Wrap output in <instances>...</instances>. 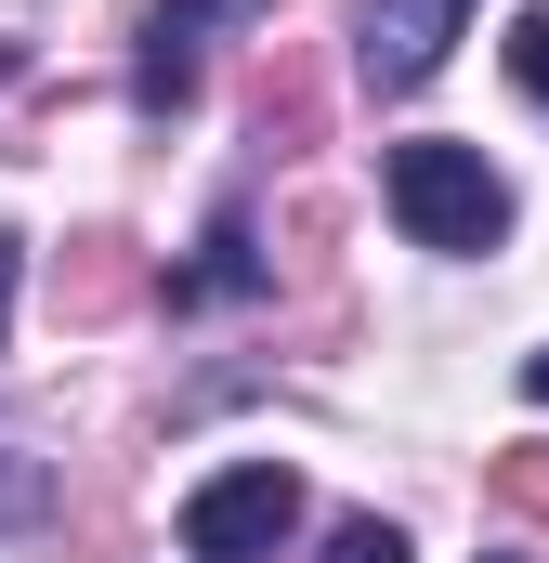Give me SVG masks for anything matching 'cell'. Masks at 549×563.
<instances>
[{"instance_id": "1", "label": "cell", "mask_w": 549, "mask_h": 563, "mask_svg": "<svg viewBox=\"0 0 549 563\" xmlns=\"http://www.w3.org/2000/svg\"><path fill=\"white\" fill-rule=\"evenodd\" d=\"M380 210L406 223V250H445V263H484L511 236V184L484 170V144H393Z\"/></svg>"}, {"instance_id": "2", "label": "cell", "mask_w": 549, "mask_h": 563, "mask_svg": "<svg viewBox=\"0 0 549 563\" xmlns=\"http://www.w3.org/2000/svg\"><path fill=\"white\" fill-rule=\"evenodd\" d=\"M301 538V472L288 459H236L183 498V563H274Z\"/></svg>"}, {"instance_id": "3", "label": "cell", "mask_w": 549, "mask_h": 563, "mask_svg": "<svg viewBox=\"0 0 549 563\" xmlns=\"http://www.w3.org/2000/svg\"><path fill=\"white\" fill-rule=\"evenodd\" d=\"M262 13H274V0H157L144 40H132V106H144V119H183L197 79H210V53H223L236 26H262Z\"/></svg>"}, {"instance_id": "4", "label": "cell", "mask_w": 549, "mask_h": 563, "mask_svg": "<svg viewBox=\"0 0 549 563\" xmlns=\"http://www.w3.org/2000/svg\"><path fill=\"white\" fill-rule=\"evenodd\" d=\"M471 13H484V0H367V13H354V66H367V92H418Z\"/></svg>"}, {"instance_id": "5", "label": "cell", "mask_w": 549, "mask_h": 563, "mask_svg": "<svg viewBox=\"0 0 549 563\" xmlns=\"http://www.w3.org/2000/svg\"><path fill=\"white\" fill-rule=\"evenodd\" d=\"M249 288H262V250H249V210H210L197 263H170V301L197 314V301H249Z\"/></svg>"}, {"instance_id": "6", "label": "cell", "mask_w": 549, "mask_h": 563, "mask_svg": "<svg viewBox=\"0 0 549 563\" xmlns=\"http://www.w3.org/2000/svg\"><path fill=\"white\" fill-rule=\"evenodd\" d=\"M314 563H406V525H380V511H340Z\"/></svg>"}, {"instance_id": "7", "label": "cell", "mask_w": 549, "mask_h": 563, "mask_svg": "<svg viewBox=\"0 0 549 563\" xmlns=\"http://www.w3.org/2000/svg\"><path fill=\"white\" fill-rule=\"evenodd\" d=\"M511 92H524V106H549V0H524V13H511Z\"/></svg>"}, {"instance_id": "8", "label": "cell", "mask_w": 549, "mask_h": 563, "mask_svg": "<svg viewBox=\"0 0 549 563\" xmlns=\"http://www.w3.org/2000/svg\"><path fill=\"white\" fill-rule=\"evenodd\" d=\"M26 511H40V459H13V445H0V525H26Z\"/></svg>"}, {"instance_id": "9", "label": "cell", "mask_w": 549, "mask_h": 563, "mask_svg": "<svg viewBox=\"0 0 549 563\" xmlns=\"http://www.w3.org/2000/svg\"><path fill=\"white\" fill-rule=\"evenodd\" d=\"M511 498H524V511H549V445H524V472H511Z\"/></svg>"}, {"instance_id": "10", "label": "cell", "mask_w": 549, "mask_h": 563, "mask_svg": "<svg viewBox=\"0 0 549 563\" xmlns=\"http://www.w3.org/2000/svg\"><path fill=\"white\" fill-rule=\"evenodd\" d=\"M13 276H26V250H13V223H0V328H13Z\"/></svg>"}, {"instance_id": "11", "label": "cell", "mask_w": 549, "mask_h": 563, "mask_svg": "<svg viewBox=\"0 0 549 563\" xmlns=\"http://www.w3.org/2000/svg\"><path fill=\"white\" fill-rule=\"evenodd\" d=\"M524 394H537V407H549V354H524Z\"/></svg>"}, {"instance_id": "12", "label": "cell", "mask_w": 549, "mask_h": 563, "mask_svg": "<svg viewBox=\"0 0 549 563\" xmlns=\"http://www.w3.org/2000/svg\"><path fill=\"white\" fill-rule=\"evenodd\" d=\"M484 563H524V551H484Z\"/></svg>"}]
</instances>
